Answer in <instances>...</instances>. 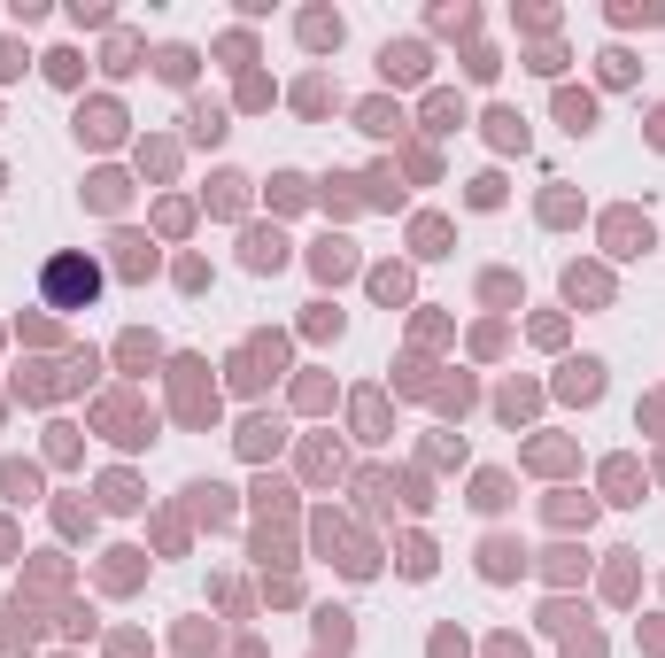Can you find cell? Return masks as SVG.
I'll list each match as a JSON object with an SVG mask.
<instances>
[{
	"mask_svg": "<svg viewBox=\"0 0 665 658\" xmlns=\"http://www.w3.org/2000/svg\"><path fill=\"white\" fill-rule=\"evenodd\" d=\"M434 658H464V635H457V628H441V635H434Z\"/></svg>",
	"mask_w": 665,
	"mask_h": 658,
	"instance_id": "obj_38",
	"label": "cell"
},
{
	"mask_svg": "<svg viewBox=\"0 0 665 658\" xmlns=\"http://www.w3.org/2000/svg\"><path fill=\"white\" fill-rule=\"evenodd\" d=\"M0 550H8V527H0Z\"/></svg>",
	"mask_w": 665,
	"mask_h": 658,
	"instance_id": "obj_41",
	"label": "cell"
},
{
	"mask_svg": "<svg viewBox=\"0 0 665 658\" xmlns=\"http://www.w3.org/2000/svg\"><path fill=\"white\" fill-rule=\"evenodd\" d=\"M488 132H495V148H526V124L511 117V109H495V117H488Z\"/></svg>",
	"mask_w": 665,
	"mask_h": 658,
	"instance_id": "obj_23",
	"label": "cell"
},
{
	"mask_svg": "<svg viewBox=\"0 0 665 658\" xmlns=\"http://www.w3.org/2000/svg\"><path fill=\"white\" fill-rule=\"evenodd\" d=\"M557 117L573 124V132H588V124H596V101H588V93H557Z\"/></svg>",
	"mask_w": 665,
	"mask_h": 658,
	"instance_id": "obj_20",
	"label": "cell"
},
{
	"mask_svg": "<svg viewBox=\"0 0 665 658\" xmlns=\"http://www.w3.org/2000/svg\"><path fill=\"white\" fill-rule=\"evenodd\" d=\"M279 442H287V426H279V419H248V426H240V449H248V457H279Z\"/></svg>",
	"mask_w": 665,
	"mask_h": 658,
	"instance_id": "obj_9",
	"label": "cell"
},
{
	"mask_svg": "<svg viewBox=\"0 0 665 658\" xmlns=\"http://www.w3.org/2000/svg\"><path fill=\"white\" fill-rule=\"evenodd\" d=\"M542 573H550V581H580L588 558H580V550H550V566H542Z\"/></svg>",
	"mask_w": 665,
	"mask_h": 658,
	"instance_id": "obj_28",
	"label": "cell"
},
{
	"mask_svg": "<svg viewBox=\"0 0 665 658\" xmlns=\"http://www.w3.org/2000/svg\"><path fill=\"white\" fill-rule=\"evenodd\" d=\"M379 62H387V78H403V86H410V78L426 70V47H387Z\"/></svg>",
	"mask_w": 665,
	"mask_h": 658,
	"instance_id": "obj_18",
	"label": "cell"
},
{
	"mask_svg": "<svg viewBox=\"0 0 665 658\" xmlns=\"http://www.w3.org/2000/svg\"><path fill=\"white\" fill-rule=\"evenodd\" d=\"M39 295L55 302V310H86L101 295V264L93 256H55V264L39 271Z\"/></svg>",
	"mask_w": 665,
	"mask_h": 658,
	"instance_id": "obj_1",
	"label": "cell"
},
{
	"mask_svg": "<svg viewBox=\"0 0 665 658\" xmlns=\"http://www.w3.org/2000/svg\"><path fill=\"white\" fill-rule=\"evenodd\" d=\"M333 333H341V310H333V302H318V310H310V341H333Z\"/></svg>",
	"mask_w": 665,
	"mask_h": 658,
	"instance_id": "obj_34",
	"label": "cell"
},
{
	"mask_svg": "<svg viewBox=\"0 0 665 658\" xmlns=\"http://www.w3.org/2000/svg\"><path fill=\"white\" fill-rule=\"evenodd\" d=\"M116 202H124V179H116V171H101V179H93V210H116Z\"/></svg>",
	"mask_w": 665,
	"mask_h": 658,
	"instance_id": "obj_32",
	"label": "cell"
},
{
	"mask_svg": "<svg viewBox=\"0 0 665 658\" xmlns=\"http://www.w3.org/2000/svg\"><path fill=\"white\" fill-rule=\"evenodd\" d=\"M101 504H109V511H132V504H140V488H132L124 473H109V480H101Z\"/></svg>",
	"mask_w": 665,
	"mask_h": 658,
	"instance_id": "obj_26",
	"label": "cell"
},
{
	"mask_svg": "<svg viewBox=\"0 0 665 658\" xmlns=\"http://www.w3.org/2000/svg\"><path fill=\"white\" fill-rule=\"evenodd\" d=\"M557 395H573V403H596L604 395V357H573L557 372Z\"/></svg>",
	"mask_w": 665,
	"mask_h": 658,
	"instance_id": "obj_3",
	"label": "cell"
},
{
	"mask_svg": "<svg viewBox=\"0 0 665 658\" xmlns=\"http://www.w3.org/2000/svg\"><path fill=\"white\" fill-rule=\"evenodd\" d=\"M116 357L132 364V372H147V364L163 357V349H155V333H124V341H116Z\"/></svg>",
	"mask_w": 665,
	"mask_h": 658,
	"instance_id": "obj_15",
	"label": "cell"
},
{
	"mask_svg": "<svg viewBox=\"0 0 665 658\" xmlns=\"http://www.w3.org/2000/svg\"><path fill=\"white\" fill-rule=\"evenodd\" d=\"M426 117H434V132H457V124H464V109L449 101V93H434V101H426Z\"/></svg>",
	"mask_w": 665,
	"mask_h": 658,
	"instance_id": "obj_29",
	"label": "cell"
},
{
	"mask_svg": "<svg viewBox=\"0 0 665 658\" xmlns=\"http://www.w3.org/2000/svg\"><path fill=\"white\" fill-rule=\"evenodd\" d=\"M186 496H194V511H202L209 527H217V519H232V488H217V480H194Z\"/></svg>",
	"mask_w": 665,
	"mask_h": 658,
	"instance_id": "obj_11",
	"label": "cell"
},
{
	"mask_svg": "<svg viewBox=\"0 0 665 658\" xmlns=\"http://www.w3.org/2000/svg\"><path fill=\"white\" fill-rule=\"evenodd\" d=\"M194 140H225V109L217 101H194Z\"/></svg>",
	"mask_w": 665,
	"mask_h": 658,
	"instance_id": "obj_22",
	"label": "cell"
},
{
	"mask_svg": "<svg viewBox=\"0 0 665 658\" xmlns=\"http://www.w3.org/2000/svg\"><path fill=\"white\" fill-rule=\"evenodd\" d=\"M642 248H650V225H635V217L619 210L611 217V256H642Z\"/></svg>",
	"mask_w": 665,
	"mask_h": 658,
	"instance_id": "obj_12",
	"label": "cell"
},
{
	"mask_svg": "<svg viewBox=\"0 0 665 658\" xmlns=\"http://www.w3.org/2000/svg\"><path fill=\"white\" fill-rule=\"evenodd\" d=\"M372 295H379V302H403V295H410V279H403L395 264H379V271H372Z\"/></svg>",
	"mask_w": 665,
	"mask_h": 658,
	"instance_id": "obj_27",
	"label": "cell"
},
{
	"mask_svg": "<svg viewBox=\"0 0 665 658\" xmlns=\"http://www.w3.org/2000/svg\"><path fill=\"white\" fill-rule=\"evenodd\" d=\"M418 256H449V225L441 217H418Z\"/></svg>",
	"mask_w": 665,
	"mask_h": 658,
	"instance_id": "obj_24",
	"label": "cell"
},
{
	"mask_svg": "<svg viewBox=\"0 0 665 658\" xmlns=\"http://www.w3.org/2000/svg\"><path fill=\"white\" fill-rule=\"evenodd\" d=\"M604 488H611V504H642V496H635V465H627V457H611V465H604Z\"/></svg>",
	"mask_w": 665,
	"mask_h": 658,
	"instance_id": "obj_14",
	"label": "cell"
},
{
	"mask_svg": "<svg viewBox=\"0 0 665 658\" xmlns=\"http://www.w3.org/2000/svg\"><path fill=\"white\" fill-rule=\"evenodd\" d=\"M333 473H341V449L318 442V449H310V480H333Z\"/></svg>",
	"mask_w": 665,
	"mask_h": 658,
	"instance_id": "obj_35",
	"label": "cell"
},
{
	"mask_svg": "<svg viewBox=\"0 0 665 658\" xmlns=\"http://www.w3.org/2000/svg\"><path fill=\"white\" fill-rule=\"evenodd\" d=\"M588 511H596V504H588V496H557V504H550V519H557V527H573V519H580V527H588Z\"/></svg>",
	"mask_w": 665,
	"mask_h": 658,
	"instance_id": "obj_30",
	"label": "cell"
},
{
	"mask_svg": "<svg viewBox=\"0 0 665 658\" xmlns=\"http://www.w3.org/2000/svg\"><path fill=\"white\" fill-rule=\"evenodd\" d=\"M310 271H318L325 287H333V279H348V271H356V248H348L341 233H325L318 248H310Z\"/></svg>",
	"mask_w": 665,
	"mask_h": 658,
	"instance_id": "obj_5",
	"label": "cell"
},
{
	"mask_svg": "<svg viewBox=\"0 0 665 658\" xmlns=\"http://www.w3.org/2000/svg\"><path fill=\"white\" fill-rule=\"evenodd\" d=\"M101 426H109V442H124V449H140V442H155V419H140L124 395L116 403H101Z\"/></svg>",
	"mask_w": 665,
	"mask_h": 658,
	"instance_id": "obj_2",
	"label": "cell"
},
{
	"mask_svg": "<svg viewBox=\"0 0 665 658\" xmlns=\"http://www.w3.org/2000/svg\"><path fill=\"white\" fill-rule=\"evenodd\" d=\"M302 194H310V186L294 179V171H279V179H271V202H279V210H294V202H302Z\"/></svg>",
	"mask_w": 665,
	"mask_h": 658,
	"instance_id": "obj_33",
	"label": "cell"
},
{
	"mask_svg": "<svg viewBox=\"0 0 665 658\" xmlns=\"http://www.w3.org/2000/svg\"><path fill=\"white\" fill-rule=\"evenodd\" d=\"M519 566H526V550H519V542H503V535H495L488 550H480V573H488V581H511Z\"/></svg>",
	"mask_w": 665,
	"mask_h": 658,
	"instance_id": "obj_7",
	"label": "cell"
},
{
	"mask_svg": "<svg viewBox=\"0 0 665 658\" xmlns=\"http://www.w3.org/2000/svg\"><path fill=\"white\" fill-rule=\"evenodd\" d=\"M480 295H488V302H519V279H511V271H488V279H480Z\"/></svg>",
	"mask_w": 665,
	"mask_h": 658,
	"instance_id": "obj_31",
	"label": "cell"
},
{
	"mask_svg": "<svg viewBox=\"0 0 665 658\" xmlns=\"http://www.w3.org/2000/svg\"><path fill=\"white\" fill-rule=\"evenodd\" d=\"M565 295H573V302H604L611 279H604V271H565Z\"/></svg>",
	"mask_w": 665,
	"mask_h": 658,
	"instance_id": "obj_16",
	"label": "cell"
},
{
	"mask_svg": "<svg viewBox=\"0 0 665 658\" xmlns=\"http://www.w3.org/2000/svg\"><path fill=\"white\" fill-rule=\"evenodd\" d=\"M472 504H480V511H503V504H511V480H503V473H480V480H472Z\"/></svg>",
	"mask_w": 665,
	"mask_h": 658,
	"instance_id": "obj_17",
	"label": "cell"
},
{
	"mask_svg": "<svg viewBox=\"0 0 665 658\" xmlns=\"http://www.w3.org/2000/svg\"><path fill=\"white\" fill-rule=\"evenodd\" d=\"M395 124H403V117H395V109H387V101H372V109H364V132H379V140H387V132H395Z\"/></svg>",
	"mask_w": 665,
	"mask_h": 658,
	"instance_id": "obj_36",
	"label": "cell"
},
{
	"mask_svg": "<svg viewBox=\"0 0 665 658\" xmlns=\"http://www.w3.org/2000/svg\"><path fill=\"white\" fill-rule=\"evenodd\" d=\"M240 202H248V179H232V171H225V179H209V210H217V217H240Z\"/></svg>",
	"mask_w": 665,
	"mask_h": 658,
	"instance_id": "obj_13",
	"label": "cell"
},
{
	"mask_svg": "<svg viewBox=\"0 0 665 658\" xmlns=\"http://www.w3.org/2000/svg\"><path fill=\"white\" fill-rule=\"evenodd\" d=\"M140 581V550H109V589H132Z\"/></svg>",
	"mask_w": 665,
	"mask_h": 658,
	"instance_id": "obj_25",
	"label": "cell"
},
{
	"mask_svg": "<svg viewBox=\"0 0 665 658\" xmlns=\"http://www.w3.org/2000/svg\"><path fill=\"white\" fill-rule=\"evenodd\" d=\"M356 426H364V442H379V395H364V403H356Z\"/></svg>",
	"mask_w": 665,
	"mask_h": 658,
	"instance_id": "obj_37",
	"label": "cell"
},
{
	"mask_svg": "<svg viewBox=\"0 0 665 658\" xmlns=\"http://www.w3.org/2000/svg\"><path fill=\"white\" fill-rule=\"evenodd\" d=\"M171 372H178V419H194V426H202L209 411H217V395H202V380H194L202 364H194V357H178Z\"/></svg>",
	"mask_w": 665,
	"mask_h": 658,
	"instance_id": "obj_4",
	"label": "cell"
},
{
	"mask_svg": "<svg viewBox=\"0 0 665 658\" xmlns=\"http://www.w3.org/2000/svg\"><path fill=\"white\" fill-rule=\"evenodd\" d=\"M240 256H248V271H279V264H287V240H279V233H263V225H256Z\"/></svg>",
	"mask_w": 665,
	"mask_h": 658,
	"instance_id": "obj_8",
	"label": "cell"
},
{
	"mask_svg": "<svg viewBox=\"0 0 665 658\" xmlns=\"http://www.w3.org/2000/svg\"><path fill=\"white\" fill-rule=\"evenodd\" d=\"M403 573H410V581L434 573V542H426V535H403Z\"/></svg>",
	"mask_w": 665,
	"mask_h": 658,
	"instance_id": "obj_19",
	"label": "cell"
},
{
	"mask_svg": "<svg viewBox=\"0 0 665 658\" xmlns=\"http://www.w3.org/2000/svg\"><path fill=\"white\" fill-rule=\"evenodd\" d=\"M318 643H333V658L348 651V612H333V604H325V612H318Z\"/></svg>",
	"mask_w": 665,
	"mask_h": 658,
	"instance_id": "obj_21",
	"label": "cell"
},
{
	"mask_svg": "<svg viewBox=\"0 0 665 658\" xmlns=\"http://www.w3.org/2000/svg\"><path fill=\"white\" fill-rule=\"evenodd\" d=\"M0 488H8V504H31V496H39V465L8 457V465H0Z\"/></svg>",
	"mask_w": 665,
	"mask_h": 658,
	"instance_id": "obj_10",
	"label": "cell"
},
{
	"mask_svg": "<svg viewBox=\"0 0 665 658\" xmlns=\"http://www.w3.org/2000/svg\"><path fill=\"white\" fill-rule=\"evenodd\" d=\"M650 140H658V148H665V109H658V117H650Z\"/></svg>",
	"mask_w": 665,
	"mask_h": 658,
	"instance_id": "obj_40",
	"label": "cell"
},
{
	"mask_svg": "<svg viewBox=\"0 0 665 658\" xmlns=\"http://www.w3.org/2000/svg\"><path fill=\"white\" fill-rule=\"evenodd\" d=\"M116 271H124V279H147V271H155V248H147L140 233H116Z\"/></svg>",
	"mask_w": 665,
	"mask_h": 658,
	"instance_id": "obj_6",
	"label": "cell"
},
{
	"mask_svg": "<svg viewBox=\"0 0 665 658\" xmlns=\"http://www.w3.org/2000/svg\"><path fill=\"white\" fill-rule=\"evenodd\" d=\"M488 658H526V643H519V635H495V643H488Z\"/></svg>",
	"mask_w": 665,
	"mask_h": 658,
	"instance_id": "obj_39",
	"label": "cell"
}]
</instances>
